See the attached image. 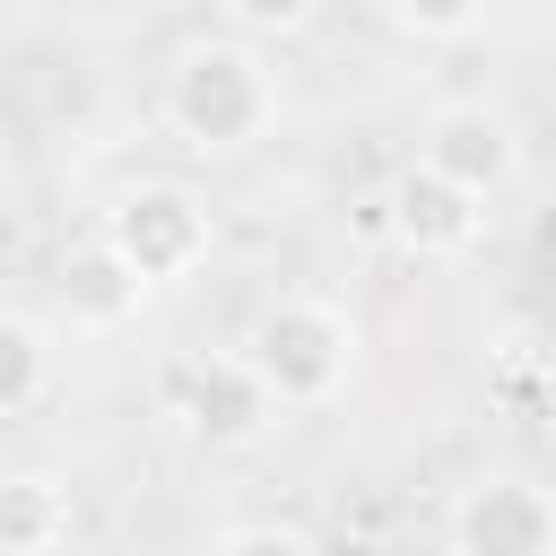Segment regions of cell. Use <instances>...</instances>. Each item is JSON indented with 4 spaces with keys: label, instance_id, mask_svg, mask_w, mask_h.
<instances>
[{
    "label": "cell",
    "instance_id": "6",
    "mask_svg": "<svg viewBox=\"0 0 556 556\" xmlns=\"http://www.w3.org/2000/svg\"><path fill=\"white\" fill-rule=\"evenodd\" d=\"M278 391L261 382V365L235 348V356H200L191 374H182V426H191V443H208V452H243V443H261L269 426H278Z\"/></svg>",
    "mask_w": 556,
    "mask_h": 556
},
{
    "label": "cell",
    "instance_id": "3",
    "mask_svg": "<svg viewBox=\"0 0 556 556\" xmlns=\"http://www.w3.org/2000/svg\"><path fill=\"white\" fill-rule=\"evenodd\" d=\"M96 235H104L148 287H182V278L217 252V217H208V200L182 191V182H130V191L104 208Z\"/></svg>",
    "mask_w": 556,
    "mask_h": 556
},
{
    "label": "cell",
    "instance_id": "7",
    "mask_svg": "<svg viewBox=\"0 0 556 556\" xmlns=\"http://www.w3.org/2000/svg\"><path fill=\"white\" fill-rule=\"evenodd\" d=\"M434 174H452V182H469V191H513V174H521V130L504 122V113H486V104H452V113H434L426 122V148H417Z\"/></svg>",
    "mask_w": 556,
    "mask_h": 556
},
{
    "label": "cell",
    "instance_id": "10",
    "mask_svg": "<svg viewBox=\"0 0 556 556\" xmlns=\"http://www.w3.org/2000/svg\"><path fill=\"white\" fill-rule=\"evenodd\" d=\"M52 391V330L35 313H0V417H35Z\"/></svg>",
    "mask_w": 556,
    "mask_h": 556
},
{
    "label": "cell",
    "instance_id": "5",
    "mask_svg": "<svg viewBox=\"0 0 556 556\" xmlns=\"http://www.w3.org/2000/svg\"><path fill=\"white\" fill-rule=\"evenodd\" d=\"M382 226H391L400 252H417V261H460V252L486 243V191H469V182H452V174H434V165L417 156V165L391 174Z\"/></svg>",
    "mask_w": 556,
    "mask_h": 556
},
{
    "label": "cell",
    "instance_id": "8",
    "mask_svg": "<svg viewBox=\"0 0 556 556\" xmlns=\"http://www.w3.org/2000/svg\"><path fill=\"white\" fill-rule=\"evenodd\" d=\"M148 295H156V287H148V278H139L104 235H96V243H78V252L61 261V313H70L78 330H122Z\"/></svg>",
    "mask_w": 556,
    "mask_h": 556
},
{
    "label": "cell",
    "instance_id": "13",
    "mask_svg": "<svg viewBox=\"0 0 556 556\" xmlns=\"http://www.w3.org/2000/svg\"><path fill=\"white\" fill-rule=\"evenodd\" d=\"M243 35H295V26H313V9L321 0H217Z\"/></svg>",
    "mask_w": 556,
    "mask_h": 556
},
{
    "label": "cell",
    "instance_id": "11",
    "mask_svg": "<svg viewBox=\"0 0 556 556\" xmlns=\"http://www.w3.org/2000/svg\"><path fill=\"white\" fill-rule=\"evenodd\" d=\"M382 9H391V26L417 35V43H460V35L486 17V0H382Z\"/></svg>",
    "mask_w": 556,
    "mask_h": 556
},
{
    "label": "cell",
    "instance_id": "2",
    "mask_svg": "<svg viewBox=\"0 0 556 556\" xmlns=\"http://www.w3.org/2000/svg\"><path fill=\"white\" fill-rule=\"evenodd\" d=\"M243 356L261 365V382H269L287 408H321V400H339L348 374H356V321H348L339 304H321V295H278V304L252 313Z\"/></svg>",
    "mask_w": 556,
    "mask_h": 556
},
{
    "label": "cell",
    "instance_id": "1",
    "mask_svg": "<svg viewBox=\"0 0 556 556\" xmlns=\"http://www.w3.org/2000/svg\"><path fill=\"white\" fill-rule=\"evenodd\" d=\"M278 122V70L243 35H200L165 70V130L200 156H243Z\"/></svg>",
    "mask_w": 556,
    "mask_h": 556
},
{
    "label": "cell",
    "instance_id": "4",
    "mask_svg": "<svg viewBox=\"0 0 556 556\" xmlns=\"http://www.w3.org/2000/svg\"><path fill=\"white\" fill-rule=\"evenodd\" d=\"M452 556H556V486L486 469L452 495Z\"/></svg>",
    "mask_w": 556,
    "mask_h": 556
},
{
    "label": "cell",
    "instance_id": "9",
    "mask_svg": "<svg viewBox=\"0 0 556 556\" xmlns=\"http://www.w3.org/2000/svg\"><path fill=\"white\" fill-rule=\"evenodd\" d=\"M0 547L9 556H61L70 547V486L52 469H9L0 478Z\"/></svg>",
    "mask_w": 556,
    "mask_h": 556
},
{
    "label": "cell",
    "instance_id": "12",
    "mask_svg": "<svg viewBox=\"0 0 556 556\" xmlns=\"http://www.w3.org/2000/svg\"><path fill=\"white\" fill-rule=\"evenodd\" d=\"M217 556H321V547H313V530H295V521H243Z\"/></svg>",
    "mask_w": 556,
    "mask_h": 556
}]
</instances>
